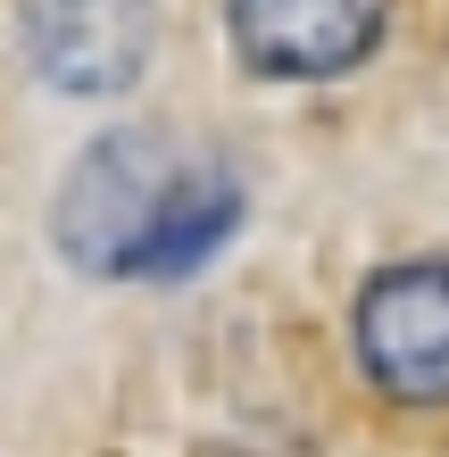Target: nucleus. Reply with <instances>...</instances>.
Wrapping results in <instances>:
<instances>
[{"label":"nucleus","mask_w":449,"mask_h":457,"mask_svg":"<svg viewBox=\"0 0 449 457\" xmlns=\"http://www.w3.org/2000/svg\"><path fill=\"white\" fill-rule=\"evenodd\" d=\"M242 225V183L217 150H183L150 125L100 133L67 167L50 233L67 266L109 283H175L208 266Z\"/></svg>","instance_id":"f257e3e1"},{"label":"nucleus","mask_w":449,"mask_h":457,"mask_svg":"<svg viewBox=\"0 0 449 457\" xmlns=\"http://www.w3.org/2000/svg\"><path fill=\"white\" fill-rule=\"evenodd\" d=\"M358 366L400 408H449V258L383 266L358 291Z\"/></svg>","instance_id":"f03ea898"},{"label":"nucleus","mask_w":449,"mask_h":457,"mask_svg":"<svg viewBox=\"0 0 449 457\" xmlns=\"http://www.w3.org/2000/svg\"><path fill=\"white\" fill-rule=\"evenodd\" d=\"M17 34L42 84H59L75 100H109L125 84H142L158 9L150 0H17Z\"/></svg>","instance_id":"7ed1b4c3"},{"label":"nucleus","mask_w":449,"mask_h":457,"mask_svg":"<svg viewBox=\"0 0 449 457\" xmlns=\"http://www.w3.org/2000/svg\"><path fill=\"white\" fill-rule=\"evenodd\" d=\"M225 17L242 67L275 75V84H325V75L375 59L391 0H225Z\"/></svg>","instance_id":"20e7f679"}]
</instances>
